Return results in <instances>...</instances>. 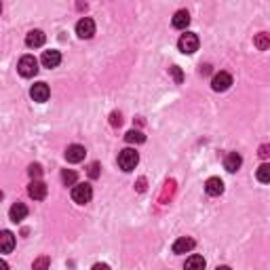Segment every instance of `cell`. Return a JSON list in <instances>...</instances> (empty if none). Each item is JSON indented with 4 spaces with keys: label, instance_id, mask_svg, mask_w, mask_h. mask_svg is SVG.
<instances>
[{
    "label": "cell",
    "instance_id": "16",
    "mask_svg": "<svg viewBox=\"0 0 270 270\" xmlns=\"http://www.w3.org/2000/svg\"><path fill=\"white\" fill-rule=\"evenodd\" d=\"M205 192H207L209 196H220L222 192H224V181H222L220 178H209L207 181H205Z\"/></svg>",
    "mask_w": 270,
    "mask_h": 270
},
{
    "label": "cell",
    "instance_id": "2",
    "mask_svg": "<svg viewBox=\"0 0 270 270\" xmlns=\"http://www.w3.org/2000/svg\"><path fill=\"white\" fill-rule=\"evenodd\" d=\"M17 70H19V74L23 78L36 76L38 74V59L34 57V55H23V57L19 59V63H17Z\"/></svg>",
    "mask_w": 270,
    "mask_h": 270
},
{
    "label": "cell",
    "instance_id": "29",
    "mask_svg": "<svg viewBox=\"0 0 270 270\" xmlns=\"http://www.w3.org/2000/svg\"><path fill=\"white\" fill-rule=\"evenodd\" d=\"M121 114H112V125H121Z\"/></svg>",
    "mask_w": 270,
    "mask_h": 270
},
{
    "label": "cell",
    "instance_id": "1",
    "mask_svg": "<svg viewBox=\"0 0 270 270\" xmlns=\"http://www.w3.org/2000/svg\"><path fill=\"white\" fill-rule=\"evenodd\" d=\"M137 163H139V154L135 152V150H131V148H125V150H121V154H118V167H121L123 171H133L135 167H137Z\"/></svg>",
    "mask_w": 270,
    "mask_h": 270
},
{
    "label": "cell",
    "instance_id": "9",
    "mask_svg": "<svg viewBox=\"0 0 270 270\" xmlns=\"http://www.w3.org/2000/svg\"><path fill=\"white\" fill-rule=\"evenodd\" d=\"M194 245H196V241L192 239V236H180V239L173 243V253H190L194 249Z\"/></svg>",
    "mask_w": 270,
    "mask_h": 270
},
{
    "label": "cell",
    "instance_id": "17",
    "mask_svg": "<svg viewBox=\"0 0 270 270\" xmlns=\"http://www.w3.org/2000/svg\"><path fill=\"white\" fill-rule=\"evenodd\" d=\"M171 23H173V28H176V30H186V28L190 26V13L184 11V9L178 11L176 15H173Z\"/></svg>",
    "mask_w": 270,
    "mask_h": 270
},
{
    "label": "cell",
    "instance_id": "14",
    "mask_svg": "<svg viewBox=\"0 0 270 270\" xmlns=\"http://www.w3.org/2000/svg\"><path fill=\"white\" fill-rule=\"evenodd\" d=\"M241 165H243V158H241L239 152H228V154H226V158H224V169H226L228 173L239 171Z\"/></svg>",
    "mask_w": 270,
    "mask_h": 270
},
{
    "label": "cell",
    "instance_id": "27",
    "mask_svg": "<svg viewBox=\"0 0 270 270\" xmlns=\"http://www.w3.org/2000/svg\"><path fill=\"white\" fill-rule=\"evenodd\" d=\"M91 270H110V266H108V264H104V262H99V264H95Z\"/></svg>",
    "mask_w": 270,
    "mask_h": 270
},
{
    "label": "cell",
    "instance_id": "15",
    "mask_svg": "<svg viewBox=\"0 0 270 270\" xmlns=\"http://www.w3.org/2000/svg\"><path fill=\"white\" fill-rule=\"evenodd\" d=\"M28 207L23 203H15L13 207L9 209V218H11V222H15V224H19V222H23L28 218Z\"/></svg>",
    "mask_w": 270,
    "mask_h": 270
},
{
    "label": "cell",
    "instance_id": "22",
    "mask_svg": "<svg viewBox=\"0 0 270 270\" xmlns=\"http://www.w3.org/2000/svg\"><path fill=\"white\" fill-rule=\"evenodd\" d=\"M258 181H262V184H268L270 181V165L268 163H262L260 169H258Z\"/></svg>",
    "mask_w": 270,
    "mask_h": 270
},
{
    "label": "cell",
    "instance_id": "4",
    "mask_svg": "<svg viewBox=\"0 0 270 270\" xmlns=\"http://www.w3.org/2000/svg\"><path fill=\"white\" fill-rule=\"evenodd\" d=\"M178 46H180V51H181V53L192 55L194 51H198V36L192 34V32H186V34H181V36H180Z\"/></svg>",
    "mask_w": 270,
    "mask_h": 270
},
{
    "label": "cell",
    "instance_id": "6",
    "mask_svg": "<svg viewBox=\"0 0 270 270\" xmlns=\"http://www.w3.org/2000/svg\"><path fill=\"white\" fill-rule=\"evenodd\" d=\"M76 34L81 38H91L95 34V21L91 17H83L76 23Z\"/></svg>",
    "mask_w": 270,
    "mask_h": 270
},
{
    "label": "cell",
    "instance_id": "18",
    "mask_svg": "<svg viewBox=\"0 0 270 270\" xmlns=\"http://www.w3.org/2000/svg\"><path fill=\"white\" fill-rule=\"evenodd\" d=\"M205 266H207V262H205V258L203 256H190L188 260H186V266H184V270H205Z\"/></svg>",
    "mask_w": 270,
    "mask_h": 270
},
{
    "label": "cell",
    "instance_id": "19",
    "mask_svg": "<svg viewBox=\"0 0 270 270\" xmlns=\"http://www.w3.org/2000/svg\"><path fill=\"white\" fill-rule=\"evenodd\" d=\"M125 139L129 141V144H144V141H146V135L141 133V131H135V129H131L129 133L125 135Z\"/></svg>",
    "mask_w": 270,
    "mask_h": 270
},
{
    "label": "cell",
    "instance_id": "31",
    "mask_svg": "<svg viewBox=\"0 0 270 270\" xmlns=\"http://www.w3.org/2000/svg\"><path fill=\"white\" fill-rule=\"evenodd\" d=\"M216 270H232V268H230V266H218Z\"/></svg>",
    "mask_w": 270,
    "mask_h": 270
},
{
    "label": "cell",
    "instance_id": "7",
    "mask_svg": "<svg viewBox=\"0 0 270 270\" xmlns=\"http://www.w3.org/2000/svg\"><path fill=\"white\" fill-rule=\"evenodd\" d=\"M49 95H51V91H49V85L46 83H36L30 89V97L34 101H38V104H43V101L49 99Z\"/></svg>",
    "mask_w": 270,
    "mask_h": 270
},
{
    "label": "cell",
    "instance_id": "24",
    "mask_svg": "<svg viewBox=\"0 0 270 270\" xmlns=\"http://www.w3.org/2000/svg\"><path fill=\"white\" fill-rule=\"evenodd\" d=\"M28 173H30L32 180H41V176H43V167L38 165V163H32V165L28 167Z\"/></svg>",
    "mask_w": 270,
    "mask_h": 270
},
{
    "label": "cell",
    "instance_id": "30",
    "mask_svg": "<svg viewBox=\"0 0 270 270\" xmlns=\"http://www.w3.org/2000/svg\"><path fill=\"white\" fill-rule=\"evenodd\" d=\"M0 270H9V264L4 260H0Z\"/></svg>",
    "mask_w": 270,
    "mask_h": 270
},
{
    "label": "cell",
    "instance_id": "11",
    "mask_svg": "<svg viewBox=\"0 0 270 270\" xmlns=\"http://www.w3.org/2000/svg\"><path fill=\"white\" fill-rule=\"evenodd\" d=\"M15 249V234L11 230H0V253H11Z\"/></svg>",
    "mask_w": 270,
    "mask_h": 270
},
{
    "label": "cell",
    "instance_id": "23",
    "mask_svg": "<svg viewBox=\"0 0 270 270\" xmlns=\"http://www.w3.org/2000/svg\"><path fill=\"white\" fill-rule=\"evenodd\" d=\"M51 266V258L49 256H41L34 260V264H32V270H49Z\"/></svg>",
    "mask_w": 270,
    "mask_h": 270
},
{
    "label": "cell",
    "instance_id": "10",
    "mask_svg": "<svg viewBox=\"0 0 270 270\" xmlns=\"http://www.w3.org/2000/svg\"><path fill=\"white\" fill-rule=\"evenodd\" d=\"M28 194L34 198V201H43L46 196V184L41 180H32V184L28 186Z\"/></svg>",
    "mask_w": 270,
    "mask_h": 270
},
{
    "label": "cell",
    "instance_id": "25",
    "mask_svg": "<svg viewBox=\"0 0 270 270\" xmlns=\"http://www.w3.org/2000/svg\"><path fill=\"white\" fill-rule=\"evenodd\" d=\"M97 176H99V163H91V165H89V178L95 180Z\"/></svg>",
    "mask_w": 270,
    "mask_h": 270
},
{
    "label": "cell",
    "instance_id": "33",
    "mask_svg": "<svg viewBox=\"0 0 270 270\" xmlns=\"http://www.w3.org/2000/svg\"><path fill=\"white\" fill-rule=\"evenodd\" d=\"M0 198H2V192H0Z\"/></svg>",
    "mask_w": 270,
    "mask_h": 270
},
{
    "label": "cell",
    "instance_id": "12",
    "mask_svg": "<svg viewBox=\"0 0 270 270\" xmlns=\"http://www.w3.org/2000/svg\"><path fill=\"white\" fill-rule=\"evenodd\" d=\"M46 41V36H45V32L43 30H32L26 34V45L30 46V49H38V46H43Z\"/></svg>",
    "mask_w": 270,
    "mask_h": 270
},
{
    "label": "cell",
    "instance_id": "5",
    "mask_svg": "<svg viewBox=\"0 0 270 270\" xmlns=\"http://www.w3.org/2000/svg\"><path fill=\"white\" fill-rule=\"evenodd\" d=\"M230 85H232V76H230L228 72H218L216 76H213V81H211V89L222 93V91H228Z\"/></svg>",
    "mask_w": 270,
    "mask_h": 270
},
{
    "label": "cell",
    "instance_id": "3",
    "mask_svg": "<svg viewBox=\"0 0 270 270\" xmlns=\"http://www.w3.org/2000/svg\"><path fill=\"white\" fill-rule=\"evenodd\" d=\"M93 198V186L91 184H74L72 186V201L78 205H87Z\"/></svg>",
    "mask_w": 270,
    "mask_h": 270
},
{
    "label": "cell",
    "instance_id": "26",
    "mask_svg": "<svg viewBox=\"0 0 270 270\" xmlns=\"http://www.w3.org/2000/svg\"><path fill=\"white\" fill-rule=\"evenodd\" d=\"M171 74H173V78H176V83H178V85H180L181 81H184V76H181V70H180L178 66H173V68H171Z\"/></svg>",
    "mask_w": 270,
    "mask_h": 270
},
{
    "label": "cell",
    "instance_id": "20",
    "mask_svg": "<svg viewBox=\"0 0 270 270\" xmlns=\"http://www.w3.org/2000/svg\"><path fill=\"white\" fill-rule=\"evenodd\" d=\"M253 45H256L260 51H266L270 46V36L266 34V32H262V34H258L256 38H253Z\"/></svg>",
    "mask_w": 270,
    "mask_h": 270
},
{
    "label": "cell",
    "instance_id": "32",
    "mask_svg": "<svg viewBox=\"0 0 270 270\" xmlns=\"http://www.w3.org/2000/svg\"><path fill=\"white\" fill-rule=\"evenodd\" d=\"M0 11H2V4H0Z\"/></svg>",
    "mask_w": 270,
    "mask_h": 270
},
{
    "label": "cell",
    "instance_id": "28",
    "mask_svg": "<svg viewBox=\"0 0 270 270\" xmlns=\"http://www.w3.org/2000/svg\"><path fill=\"white\" fill-rule=\"evenodd\" d=\"M260 156H262V158L268 156V146H262V148H260Z\"/></svg>",
    "mask_w": 270,
    "mask_h": 270
},
{
    "label": "cell",
    "instance_id": "13",
    "mask_svg": "<svg viewBox=\"0 0 270 270\" xmlns=\"http://www.w3.org/2000/svg\"><path fill=\"white\" fill-rule=\"evenodd\" d=\"M41 63L45 68H57L59 63H61V53L59 51H55V49H51V51H45L43 53V57H41Z\"/></svg>",
    "mask_w": 270,
    "mask_h": 270
},
{
    "label": "cell",
    "instance_id": "8",
    "mask_svg": "<svg viewBox=\"0 0 270 270\" xmlns=\"http://www.w3.org/2000/svg\"><path fill=\"white\" fill-rule=\"evenodd\" d=\"M85 156H87V150L81 144H72V146L66 148V161L68 163H81V161H85Z\"/></svg>",
    "mask_w": 270,
    "mask_h": 270
},
{
    "label": "cell",
    "instance_id": "21",
    "mask_svg": "<svg viewBox=\"0 0 270 270\" xmlns=\"http://www.w3.org/2000/svg\"><path fill=\"white\" fill-rule=\"evenodd\" d=\"M76 180H78L76 171H72V169H63V171H61V181H63L66 186H74Z\"/></svg>",
    "mask_w": 270,
    "mask_h": 270
}]
</instances>
